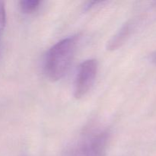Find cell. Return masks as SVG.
Masks as SVG:
<instances>
[{
	"instance_id": "1",
	"label": "cell",
	"mask_w": 156,
	"mask_h": 156,
	"mask_svg": "<svg viewBox=\"0 0 156 156\" xmlns=\"http://www.w3.org/2000/svg\"><path fill=\"white\" fill-rule=\"evenodd\" d=\"M77 38L69 37L59 41L47 52L45 59V73L51 81L62 79L68 70L76 52Z\"/></svg>"
},
{
	"instance_id": "2",
	"label": "cell",
	"mask_w": 156,
	"mask_h": 156,
	"mask_svg": "<svg viewBox=\"0 0 156 156\" xmlns=\"http://www.w3.org/2000/svg\"><path fill=\"white\" fill-rule=\"evenodd\" d=\"M108 140V133L105 129H91L73 143L66 156H105Z\"/></svg>"
},
{
	"instance_id": "3",
	"label": "cell",
	"mask_w": 156,
	"mask_h": 156,
	"mask_svg": "<svg viewBox=\"0 0 156 156\" xmlns=\"http://www.w3.org/2000/svg\"><path fill=\"white\" fill-rule=\"evenodd\" d=\"M98 62L95 59H88L81 63L74 82V96L80 99L89 91L95 80Z\"/></svg>"
},
{
	"instance_id": "4",
	"label": "cell",
	"mask_w": 156,
	"mask_h": 156,
	"mask_svg": "<svg viewBox=\"0 0 156 156\" xmlns=\"http://www.w3.org/2000/svg\"><path fill=\"white\" fill-rule=\"evenodd\" d=\"M129 30V25H125L124 27H122L121 30H120L118 34H116V36L113 38L109 44L110 49L117 48V47L120 45V44L123 42L125 37L127 36V34Z\"/></svg>"
},
{
	"instance_id": "5",
	"label": "cell",
	"mask_w": 156,
	"mask_h": 156,
	"mask_svg": "<svg viewBox=\"0 0 156 156\" xmlns=\"http://www.w3.org/2000/svg\"><path fill=\"white\" fill-rule=\"evenodd\" d=\"M41 2L37 0H22L20 2V8L24 13H32L39 7Z\"/></svg>"
},
{
	"instance_id": "6",
	"label": "cell",
	"mask_w": 156,
	"mask_h": 156,
	"mask_svg": "<svg viewBox=\"0 0 156 156\" xmlns=\"http://www.w3.org/2000/svg\"><path fill=\"white\" fill-rule=\"evenodd\" d=\"M5 24V10L4 2L0 1V33L3 30Z\"/></svg>"
},
{
	"instance_id": "7",
	"label": "cell",
	"mask_w": 156,
	"mask_h": 156,
	"mask_svg": "<svg viewBox=\"0 0 156 156\" xmlns=\"http://www.w3.org/2000/svg\"><path fill=\"white\" fill-rule=\"evenodd\" d=\"M151 59H152V61L154 63L156 64V51L152 54V56H151Z\"/></svg>"
}]
</instances>
